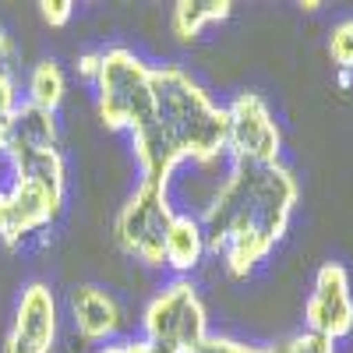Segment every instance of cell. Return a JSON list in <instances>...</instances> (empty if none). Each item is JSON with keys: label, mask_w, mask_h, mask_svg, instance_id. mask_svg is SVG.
I'll list each match as a JSON object with an SVG mask.
<instances>
[{"label": "cell", "mask_w": 353, "mask_h": 353, "mask_svg": "<svg viewBox=\"0 0 353 353\" xmlns=\"http://www.w3.org/2000/svg\"><path fill=\"white\" fill-rule=\"evenodd\" d=\"M18 81H14V43L0 25V149H4L8 128L18 113Z\"/></svg>", "instance_id": "14"}, {"label": "cell", "mask_w": 353, "mask_h": 353, "mask_svg": "<svg viewBox=\"0 0 353 353\" xmlns=\"http://www.w3.org/2000/svg\"><path fill=\"white\" fill-rule=\"evenodd\" d=\"M131 141L141 181L170 188L181 163H212L226 152V106H219L184 68H152V113Z\"/></svg>", "instance_id": "2"}, {"label": "cell", "mask_w": 353, "mask_h": 353, "mask_svg": "<svg viewBox=\"0 0 353 353\" xmlns=\"http://www.w3.org/2000/svg\"><path fill=\"white\" fill-rule=\"evenodd\" d=\"M304 318H307V332L325 336L332 343L353 332V293H350V276L339 261H325L314 272Z\"/></svg>", "instance_id": "7"}, {"label": "cell", "mask_w": 353, "mask_h": 353, "mask_svg": "<svg viewBox=\"0 0 353 353\" xmlns=\"http://www.w3.org/2000/svg\"><path fill=\"white\" fill-rule=\"evenodd\" d=\"M61 209H64V198L39 188L11 184L8 191H0V244L18 248L28 233L46 230Z\"/></svg>", "instance_id": "9"}, {"label": "cell", "mask_w": 353, "mask_h": 353, "mask_svg": "<svg viewBox=\"0 0 353 353\" xmlns=\"http://www.w3.org/2000/svg\"><path fill=\"white\" fill-rule=\"evenodd\" d=\"M39 14H43V21L50 28H64L71 21V14H74V4H71V0H43Z\"/></svg>", "instance_id": "18"}, {"label": "cell", "mask_w": 353, "mask_h": 353, "mask_svg": "<svg viewBox=\"0 0 353 353\" xmlns=\"http://www.w3.org/2000/svg\"><path fill=\"white\" fill-rule=\"evenodd\" d=\"M329 57L346 74H353V18H343L329 36Z\"/></svg>", "instance_id": "15"}, {"label": "cell", "mask_w": 353, "mask_h": 353, "mask_svg": "<svg viewBox=\"0 0 353 353\" xmlns=\"http://www.w3.org/2000/svg\"><path fill=\"white\" fill-rule=\"evenodd\" d=\"M64 92H68V78L57 61H39L28 71V106L57 113V106L64 103Z\"/></svg>", "instance_id": "13"}, {"label": "cell", "mask_w": 353, "mask_h": 353, "mask_svg": "<svg viewBox=\"0 0 353 353\" xmlns=\"http://www.w3.org/2000/svg\"><path fill=\"white\" fill-rule=\"evenodd\" d=\"M71 318L81 339L88 343H103L117 332L121 325V311H117L113 297L99 286H78L71 290Z\"/></svg>", "instance_id": "10"}, {"label": "cell", "mask_w": 353, "mask_h": 353, "mask_svg": "<svg viewBox=\"0 0 353 353\" xmlns=\"http://www.w3.org/2000/svg\"><path fill=\"white\" fill-rule=\"evenodd\" d=\"M297 176L283 159L233 163L230 176L198 216L205 248L223 258L233 279H244L283 241L297 209Z\"/></svg>", "instance_id": "1"}, {"label": "cell", "mask_w": 353, "mask_h": 353, "mask_svg": "<svg viewBox=\"0 0 353 353\" xmlns=\"http://www.w3.org/2000/svg\"><path fill=\"white\" fill-rule=\"evenodd\" d=\"M96 85V106L99 121L110 131L134 134L152 113V68L128 46H110L99 57Z\"/></svg>", "instance_id": "3"}, {"label": "cell", "mask_w": 353, "mask_h": 353, "mask_svg": "<svg viewBox=\"0 0 353 353\" xmlns=\"http://www.w3.org/2000/svg\"><path fill=\"white\" fill-rule=\"evenodd\" d=\"M209 251L205 248V233H201V223L198 216L191 212H176L173 223H170V233H166V265L173 272H191L194 265L201 261V254Z\"/></svg>", "instance_id": "11"}, {"label": "cell", "mask_w": 353, "mask_h": 353, "mask_svg": "<svg viewBox=\"0 0 353 353\" xmlns=\"http://www.w3.org/2000/svg\"><path fill=\"white\" fill-rule=\"evenodd\" d=\"M230 14H233L230 0H181V4H173L170 28L181 43H194L209 25L226 21Z\"/></svg>", "instance_id": "12"}, {"label": "cell", "mask_w": 353, "mask_h": 353, "mask_svg": "<svg viewBox=\"0 0 353 353\" xmlns=\"http://www.w3.org/2000/svg\"><path fill=\"white\" fill-rule=\"evenodd\" d=\"M283 134L258 92H241L226 106V152L233 163H279Z\"/></svg>", "instance_id": "6"}, {"label": "cell", "mask_w": 353, "mask_h": 353, "mask_svg": "<svg viewBox=\"0 0 353 353\" xmlns=\"http://www.w3.org/2000/svg\"><path fill=\"white\" fill-rule=\"evenodd\" d=\"M145 343L166 353H198L209 339V311H205L198 286L191 279H173L149 301L141 314Z\"/></svg>", "instance_id": "4"}, {"label": "cell", "mask_w": 353, "mask_h": 353, "mask_svg": "<svg viewBox=\"0 0 353 353\" xmlns=\"http://www.w3.org/2000/svg\"><path fill=\"white\" fill-rule=\"evenodd\" d=\"M173 216L176 209L170 201V188L141 181L113 219V241L124 254L145 265H166V233Z\"/></svg>", "instance_id": "5"}, {"label": "cell", "mask_w": 353, "mask_h": 353, "mask_svg": "<svg viewBox=\"0 0 353 353\" xmlns=\"http://www.w3.org/2000/svg\"><path fill=\"white\" fill-rule=\"evenodd\" d=\"M353 85V74H346V71H339V88H350Z\"/></svg>", "instance_id": "21"}, {"label": "cell", "mask_w": 353, "mask_h": 353, "mask_svg": "<svg viewBox=\"0 0 353 353\" xmlns=\"http://www.w3.org/2000/svg\"><path fill=\"white\" fill-rule=\"evenodd\" d=\"M57 329H61V311L53 290L46 283H28L18 297L4 353H53Z\"/></svg>", "instance_id": "8"}, {"label": "cell", "mask_w": 353, "mask_h": 353, "mask_svg": "<svg viewBox=\"0 0 353 353\" xmlns=\"http://www.w3.org/2000/svg\"><path fill=\"white\" fill-rule=\"evenodd\" d=\"M318 8H321L318 0H304V4H301V11H307V14H311V11H318Z\"/></svg>", "instance_id": "22"}, {"label": "cell", "mask_w": 353, "mask_h": 353, "mask_svg": "<svg viewBox=\"0 0 353 353\" xmlns=\"http://www.w3.org/2000/svg\"><path fill=\"white\" fill-rule=\"evenodd\" d=\"M99 57H103V50H88V53L78 57V74H81L85 81H92V78H96V71H99Z\"/></svg>", "instance_id": "20"}, {"label": "cell", "mask_w": 353, "mask_h": 353, "mask_svg": "<svg viewBox=\"0 0 353 353\" xmlns=\"http://www.w3.org/2000/svg\"><path fill=\"white\" fill-rule=\"evenodd\" d=\"M103 353H166V350L145 343V339H134V343H113V346H106Z\"/></svg>", "instance_id": "19"}, {"label": "cell", "mask_w": 353, "mask_h": 353, "mask_svg": "<svg viewBox=\"0 0 353 353\" xmlns=\"http://www.w3.org/2000/svg\"><path fill=\"white\" fill-rule=\"evenodd\" d=\"M198 353H276V350H269V346H251V343L230 339V336H209Z\"/></svg>", "instance_id": "17"}, {"label": "cell", "mask_w": 353, "mask_h": 353, "mask_svg": "<svg viewBox=\"0 0 353 353\" xmlns=\"http://www.w3.org/2000/svg\"><path fill=\"white\" fill-rule=\"evenodd\" d=\"M276 353H336V343L325 336H314V332H301V336L286 339Z\"/></svg>", "instance_id": "16"}]
</instances>
